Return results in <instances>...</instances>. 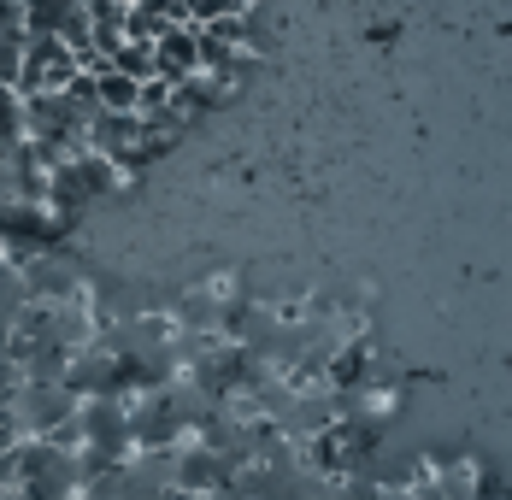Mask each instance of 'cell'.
<instances>
[{"instance_id":"obj_6","label":"cell","mask_w":512,"mask_h":500,"mask_svg":"<svg viewBox=\"0 0 512 500\" xmlns=\"http://www.w3.org/2000/svg\"><path fill=\"white\" fill-rule=\"evenodd\" d=\"M12 142H24V100H18V89H0V148H12Z\"/></svg>"},{"instance_id":"obj_3","label":"cell","mask_w":512,"mask_h":500,"mask_svg":"<svg viewBox=\"0 0 512 500\" xmlns=\"http://www.w3.org/2000/svg\"><path fill=\"white\" fill-rule=\"evenodd\" d=\"M30 306V283L12 259H0V348H12V330H18V312Z\"/></svg>"},{"instance_id":"obj_7","label":"cell","mask_w":512,"mask_h":500,"mask_svg":"<svg viewBox=\"0 0 512 500\" xmlns=\"http://www.w3.org/2000/svg\"><path fill=\"white\" fill-rule=\"evenodd\" d=\"M18 65H24V36L0 30V89H18Z\"/></svg>"},{"instance_id":"obj_1","label":"cell","mask_w":512,"mask_h":500,"mask_svg":"<svg viewBox=\"0 0 512 500\" xmlns=\"http://www.w3.org/2000/svg\"><path fill=\"white\" fill-rule=\"evenodd\" d=\"M77 453L65 442H48V436H30L18 442V483L12 495L18 500H77Z\"/></svg>"},{"instance_id":"obj_9","label":"cell","mask_w":512,"mask_h":500,"mask_svg":"<svg viewBox=\"0 0 512 500\" xmlns=\"http://www.w3.org/2000/svg\"><path fill=\"white\" fill-rule=\"evenodd\" d=\"M0 500H18V495H12V489H6V495H0Z\"/></svg>"},{"instance_id":"obj_4","label":"cell","mask_w":512,"mask_h":500,"mask_svg":"<svg viewBox=\"0 0 512 500\" xmlns=\"http://www.w3.org/2000/svg\"><path fill=\"white\" fill-rule=\"evenodd\" d=\"M106 65L142 83V77H154V48H148V42H118V48L106 53Z\"/></svg>"},{"instance_id":"obj_8","label":"cell","mask_w":512,"mask_h":500,"mask_svg":"<svg viewBox=\"0 0 512 500\" xmlns=\"http://www.w3.org/2000/svg\"><path fill=\"white\" fill-rule=\"evenodd\" d=\"M0 30H18L24 36V0H0Z\"/></svg>"},{"instance_id":"obj_10","label":"cell","mask_w":512,"mask_h":500,"mask_svg":"<svg viewBox=\"0 0 512 500\" xmlns=\"http://www.w3.org/2000/svg\"><path fill=\"white\" fill-rule=\"evenodd\" d=\"M0 259H6V242H0Z\"/></svg>"},{"instance_id":"obj_2","label":"cell","mask_w":512,"mask_h":500,"mask_svg":"<svg viewBox=\"0 0 512 500\" xmlns=\"http://www.w3.org/2000/svg\"><path fill=\"white\" fill-rule=\"evenodd\" d=\"M77 53L53 36H24V65H18V95H53L77 77Z\"/></svg>"},{"instance_id":"obj_5","label":"cell","mask_w":512,"mask_h":500,"mask_svg":"<svg viewBox=\"0 0 512 500\" xmlns=\"http://www.w3.org/2000/svg\"><path fill=\"white\" fill-rule=\"evenodd\" d=\"M24 383H30L24 365L0 348V418H12V406H18V395H24Z\"/></svg>"}]
</instances>
